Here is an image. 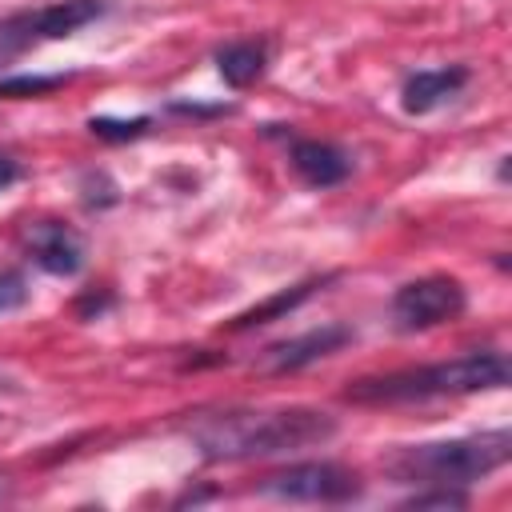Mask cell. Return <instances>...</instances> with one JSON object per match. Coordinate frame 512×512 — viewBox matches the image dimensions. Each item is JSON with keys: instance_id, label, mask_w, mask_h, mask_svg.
I'll use <instances>...</instances> for the list:
<instances>
[{"instance_id": "2e32d148", "label": "cell", "mask_w": 512, "mask_h": 512, "mask_svg": "<svg viewBox=\"0 0 512 512\" xmlns=\"http://www.w3.org/2000/svg\"><path fill=\"white\" fill-rule=\"evenodd\" d=\"M28 300V284L20 272H0V312H12Z\"/></svg>"}, {"instance_id": "4fadbf2b", "label": "cell", "mask_w": 512, "mask_h": 512, "mask_svg": "<svg viewBox=\"0 0 512 512\" xmlns=\"http://www.w3.org/2000/svg\"><path fill=\"white\" fill-rule=\"evenodd\" d=\"M148 124H152L148 116H132V120H112V116H92V120H88V128H92V136H104V140H132V136H140V132H144Z\"/></svg>"}, {"instance_id": "7a4b0ae2", "label": "cell", "mask_w": 512, "mask_h": 512, "mask_svg": "<svg viewBox=\"0 0 512 512\" xmlns=\"http://www.w3.org/2000/svg\"><path fill=\"white\" fill-rule=\"evenodd\" d=\"M508 384V356L496 348L464 352L456 360L400 368L384 376H360L344 388L352 404H412V400H436V396H468Z\"/></svg>"}, {"instance_id": "9c48e42d", "label": "cell", "mask_w": 512, "mask_h": 512, "mask_svg": "<svg viewBox=\"0 0 512 512\" xmlns=\"http://www.w3.org/2000/svg\"><path fill=\"white\" fill-rule=\"evenodd\" d=\"M464 84H468V68H460V64H452V68H424V72L404 80L400 104H404V112L424 116V112H436L440 104H448Z\"/></svg>"}, {"instance_id": "277c9868", "label": "cell", "mask_w": 512, "mask_h": 512, "mask_svg": "<svg viewBox=\"0 0 512 512\" xmlns=\"http://www.w3.org/2000/svg\"><path fill=\"white\" fill-rule=\"evenodd\" d=\"M104 0H56V4H40V8H20L0 16V72L24 56L28 48H40L48 40H64L72 32H80L84 24L104 16Z\"/></svg>"}, {"instance_id": "30bf717a", "label": "cell", "mask_w": 512, "mask_h": 512, "mask_svg": "<svg viewBox=\"0 0 512 512\" xmlns=\"http://www.w3.org/2000/svg\"><path fill=\"white\" fill-rule=\"evenodd\" d=\"M292 168L304 184L312 188H332L352 172V160L344 148L328 144V140H296L292 144Z\"/></svg>"}, {"instance_id": "52a82bcc", "label": "cell", "mask_w": 512, "mask_h": 512, "mask_svg": "<svg viewBox=\"0 0 512 512\" xmlns=\"http://www.w3.org/2000/svg\"><path fill=\"white\" fill-rule=\"evenodd\" d=\"M352 340V328L348 324H320V328H308L300 336H288L280 344H268L256 360L260 372H296L312 360H324L332 352H340L344 344Z\"/></svg>"}, {"instance_id": "8992f818", "label": "cell", "mask_w": 512, "mask_h": 512, "mask_svg": "<svg viewBox=\"0 0 512 512\" xmlns=\"http://www.w3.org/2000/svg\"><path fill=\"white\" fill-rule=\"evenodd\" d=\"M468 304V292L456 276L432 272V276H416L408 284L396 288L392 296V320L400 332H424L436 328L444 320H456Z\"/></svg>"}, {"instance_id": "e0dca14e", "label": "cell", "mask_w": 512, "mask_h": 512, "mask_svg": "<svg viewBox=\"0 0 512 512\" xmlns=\"http://www.w3.org/2000/svg\"><path fill=\"white\" fill-rule=\"evenodd\" d=\"M20 180V164L8 156V152H0V188H8V184H16Z\"/></svg>"}, {"instance_id": "9a60e30c", "label": "cell", "mask_w": 512, "mask_h": 512, "mask_svg": "<svg viewBox=\"0 0 512 512\" xmlns=\"http://www.w3.org/2000/svg\"><path fill=\"white\" fill-rule=\"evenodd\" d=\"M468 496L460 488H444V484H432V492H416L408 500V508H464Z\"/></svg>"}, {"instance_id": "3957f363", "label": "cell", "mask_w": 512, "mask_h": 512, "mask_svg": "<svg viewBox=\"0 0 512 512\" xmlns=\"http://www.w3.org/2000/svg\"><path fill=\"white\" fill-rule=\"evenodd\" d=\"M512 456V432L508 428H492V432H476V436H456V440H432V444H408L396 448L384 468L388 476H396L400 484H444V488H460L472 480L492 476L496 468H504Z\"/></svg>"}, {"instance_id": "5b68a950", "label": "cell", "mask_w": 512, "mask_h": 512, "mask_svg": "<svg viewBox=\"0 0 512 512\" xmlns=\"http://www.w3.org/2000/svg\"><path fill=\"white\" fill-rule=\"evenodd\" d=\"M260 492L280 496V500H300V504H344L364 492V480L332 460H300L288 464L272 476L260 480Z\"/></svg>"}, {"instance_id": "8fae6325", "label": "cell", "mask_w": 512, "mask_h": 512, "mask_svg": "<svg viewBox=\"0 0 512 512\" xmlns=\"http://www.w3.org/2000/svg\"><path fill=\"white\" fill-rule=\"evenodd\" d=\"M264 64H268V44L264 40H232L216 52V68L232 88H248L252 80H260Z\"/></svg>"}, {"instance_id": "6da1fadb", "label": "cell", "mask_w": 512, "mask_h": 512, "mask_svg": "<svg viewBox=\"0 0 512 512\" xmlns=\"http://www.w3.org/2000/svg\"><path fill=\"white\" fill-rule=\"evenodd\" d=\"M336 436V420L320 408H232L192 424V440L208 460L280 456Z\"/></svg>"}, {"instance_id": "ac0fdd59", "label": "cell", "mask_w": 512, "mask_h": 512, "mask_svg": "<svg viewBox=\"0 0 512 512\" xmlns=\"http://www.w3.org/2000/svg\"><path fill=\"white\" fill-rule=\"evenodd\" d=\"M0 384H4V380H0Z\"/></svg>"}, {"instance_id": "7c38bea8", "label": "cell", "mask_w": 512, "mask_h": 512, "mask_svg": "<svg viewBox=\"0 0 512 512\" xmlns=\"http://www.w3.org/2000/svg\"><path fill=\"white\" fill-rule=\"evenodd\" d=\"M324 280H300V284H292V288H280L276 296H268V300H260V304H252L248 312H240L228 328L232 332H244V328H256V324H268V320H280L284 312H292V308H300L316 288H320Z\"/></svg>"}, {"instance_id": "ba28073f", "label": "cell", "mask_w": 512, "mask_h": 512, "mask_svg": "<svg viewBox=\"0 0 512 512\" xmlns=\"http://www.w3.org/2000/svg\"><path fill=\"white\" fill-rule=\"evenodd\" d=\"M28 248H32V260L52 272V276H72L80 272L84 264V248H80V236L56 220H44L28 232Z\"/></svg>"}, {"instance_id": "5bb4252c", "label": "cell", "mask_w": 512, "mask_h": 512, "mask_svg": "<svg viewBox=\"0 0 512 512\" xmlns=\"http://www.w3.org/2000/svg\"><path fill=\"white\" fill-rule=\"evenodd\" d=\"M72 76H16V80H0V96H40V92H52L60 84H68Z\"/></svg>"}]
</instances>
